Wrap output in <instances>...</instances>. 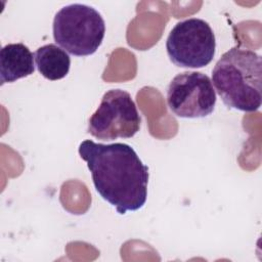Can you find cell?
Listing matches in <instances>:
<instances>
[{"instance_id":"cell-1","label":"cell","mask_w":262,"mask_h":262,"mask_svg":"<svg viewBox=\"0 0 262 262\" xmlns=\"http://www.w3.org/2000/svg\"><path fill=\"white\" fill-rule=\"evenodd\" d=\"M79 155L87 163L100 196L121 215L141 209L147 198L148 168L126 143H96L84 140Z\"/></svg>"},{"instance_id":"cell-2","label":"cell","mask_w":262,"mask_h":262,"mask_svg":"<svg viewBox=\"0 0 262 262\" xmlns=\"http://www.w3.org/2000/svg\"><path fill=\"white\" fill-rule=\"evenodd\" d=\"M212 84L228 107L256 112L262 100L261 56L250 49L232 47L216 62Z\"/></svg>"},{"instance_id":"cell-3","label":"cell","mask_w":262,"mask_h":262,"mask_svg":"<svg viewBox=\"0 0 262 262\" xmlns=\"http://www.w3.org/2000/svg\"><path fill=\"white\" fill-rule=\"evenodd\" d=\"M52 32L54 41L68 53L87 56L101 45L105 24L101 14L93 7L74 3L57 11Z\"/></svg>"},{"instance_id":"cell-4","label":"cell","mask_w":262,"mask_h":262,"mask_svg":"<svg viewBox=\"0 0 262 262\" xmlns=\"http://www.w3.org/2000/svg\"><path fill=\"white\" fill-rule=\"evenodd\" d=\"M215 48L212 28L207 21L196 17L177 23L166 41L170 60L180 68L199 69L208 66L215 55Z\"/></svg>"},{"instance_id":"cell-5","label":"cell","mask_w":262,"mask_h":262,"mask_svg":"<svg viewBox=\"0 0 262 262\" xmlns=\"http://www.w3.org/2000/svg\"><path fill=\"white\" fill-rule=\"evenodd\" d=\"M140 123L131 95L122 89H112L103 94L99 106L90 117L88 133L105 141L131 138L139 131Z\"/></svg>"},{"instance_id":"cell-6","label":"cell","mask_w":262,"mask_h":262,"mask_svg":"<svg viewBox=\"0 0 262 262\" xmlns=\"http://www.w3.org/2000/svg\"><path fill=\"white\" fill-rule=\"evenodd\" d=\"M216 99L211 79L201 72L176 75L167 89L168 106L180 118L195 119L211 115Z\"/></svg>"},{"instance_id":"cell-7","label":"cell","mask_w":262,"mask_h":262,"mask_svg":"<svg viewBox=\"0 0 262 262\" xmlns=\"http://www.w3.org/2000/svg\"><path fill=\"white\" fill-rule=\"evenodd\" d=\"M34 54L24 43H10L0 51L1 85L12 83L35 72Z\"/></svg>"},{"instance_id":"cell-8","label":"cell","mask_w":262,"mask_h":262,"mask_svg":"<svg viewBox=\"0 0 262 262\" xmlns=\"http://www.w3.org/2000/svg\"><path fill=\"white\" fill-rule=\"evenodd\" d=\"M34 56L39 73L48 80H60L70 71V55L55 44L50 43L39 47L34 53Z\"/></svg>"}]
</instances>
